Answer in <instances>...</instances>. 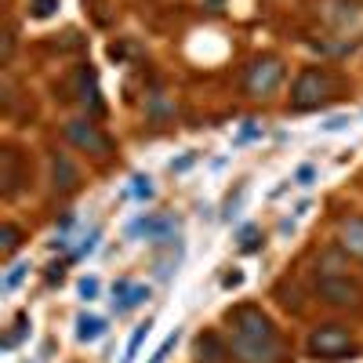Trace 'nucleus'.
I'll return each mask as SVG.
<instances>
[{
  "label": "nucleus",
  "mask_w": 363,
  "mask_h": 363,
  "mask_svg": "<svg viewBox=\"0 0 363 363\" xmlns=\"http://www.w3.org/2000/svg\"><path fill=\"white\" fill-rule=\"evenodd\" d=\"M330 95H335V80H330V73L327 69H306L294 80L291 106L294 109H320Z\"/></svg>",
  "instance_id": "obj_1"
},
{
  "label": "nucleus",
  "mask_w": 363,
  "mask_h": 363,
  "mask_svg": "<svg viewBox=\"0 0 363 363\" xmlns=\"http://www.w3.org/2000/svg\"><path fill=\"white\" fill-rule=\"evenodd\" d=\"M309 352L316 359H352L356 356V342L349 338V330L338 323H327L309 335Z\"/></svg>",
  "instance_id": "obj_2"
},
{
  "label": "nucleus",
  "mask_w": 363,
  "mask_h": 363,
  "mask_svg": "<svg viewBox=\"0 0 363 363\" xmlns=\"http://www.w3.org/2000/svg\"><path fill=\"white\" fill-rule=\"evenodd\" d=\"M229 356H236L240 363H280L284 359V345H280V338H244V335H233Z\"/></svg>",
  "instance_id": "obj_3"
},
{
  "label": "nucleus",
  "mask_w": 363,
  "mask_h": 363,
  "mask_svg": "<svg viewBox=\"0 0 363 363\" xmlns=\"http://www.w3.org/2000/svg\"><path fill=\"white\" fill-rule=\"evenodd\" d=\"M280 80H284V62L272 58V55H265V58H255L251 62V69L244 77V87H247V95L265 99V95H272V91L280 87Z\"/></svg>",
  "instance_id": "obj_4"
},
{
  "label": "nucleus",
  "mask_w": 363,
  "mask_h": 363,
  "mask_svg": "<svg viewBox=\"0 0 363 363\" xmlns=\"http://www.w3.org/2000/svg\"><path fill=\"white\" fill-rule=\"evenodd\" d=\"M316 294L323 301H330V306H359V298H363L359 284L342 277V272H320L316 277Z\"/></svg>",
  "instance_id": "obj_5"
},
{
  "label": "nucleus",
  "mask_w": 363,
  "mask_h": 363,
  "mask_svg": "<svg viewBox=\"0 0 363 363\" xmlns=\"http://www.w3.org/2000/svg\"><path fill=\"white\" fill-rule=\"evenodd\" d=\"M233 323V335H244V338H277V327H272L269 313H262L258 306H236L229 313Z\"/></svg>",
  "instance_id": "obj_6"
},
{
  "label": "nucleus",
  "mask_w": 363,
  "mask_h": 363,
  "mask_svg": "<svg viewBox=\"0 0 363 363\" xmlns=\"http://www.w3.org/2000/svg\"><path fill=\"white\" fill-rule=\"evenodd\" d=\"M66 138L77 149H87V153H106V149H109V138L95 124H87V120H69V124H66Z\"/></svg>",
  "instance_id": "obj_7"
},
{
  "label": "nucleus",
  "mask_w": 363,
  "mask_h": 363,
  "mask_svg": "<svg viewBox=\"0 0 363 363\" xmlns=\"http://www.w3.org/2000/svg\"><path fill=\"white\" fill-rule=\"evenodd\" d=\"M18 149H4V153H0V182H4V196H15L18 193V186L26 182V174H22V167H18Z\"/></svg>",
  "instance_id": "obj_8"
},
{
  "label": "nucleus",
  "mask_w": 363,
  "mask_h": 363,
  "mask_svg": "<svg viewBox=\"0 0 363 363\" xmlns=\"http://www.w3.org/2000/svg\"><path fill=\"white\" fill-rule=\"evenodd\" d=\"M145 298H149V287H131V284H116V287H113V306H116V313H128V309L142 306Z\"/></svg>",
  "instance_id": "obj_9"
},
{
  "label": "nucleus",
  "mask_w": 363,
  "mask_h": 363,
  "mask_svg": "<svg viewBox=\"0 0 363 363\" xmlns=\"http://www.w3.org/2000/svg\"><path fill=\"white\" fill-rule=\"evenodd\" d=\"M342 247L349 255L363 258V218H345L342 222Z\"/></svg>",
  "instance_id": "obj_10"
},
{
  "label": "nucleus",
  "mask_w": 363,
  "mask_h": 363,
  "mask_svg": "<svg viewBox=\"0 0 363 363\" xmlns=\"http://www.w3.org/2000/svg\"><path fill=\"white\" fill-rule=\"evenodd\" d=\"M222 356H229V349L218 342V335H200V342H196V359L200 363H222Z\"/></svg>",
  "instance_id": "obj_11"
},
{
  "label": "nucleus",
  "mask_w": 363,
  "mask_h": 363,
  "mask_svg": "<svg viewBox=\"0 0 363 363\" xmlns=\"http://www.w3.org/2000/svg\"><path fill=\"white\" fill-rule=\"evenodd\" d=\"M77 80H80V99L84 102H91V109H102V102H99V84H95V69L91 66H84L80 73H77Z\"/></svg>",
  "instance_id": "obj_12"
},
{
  "label": "nucleus",
  "mask_w": 363,
  "mask_h": 363,
  "mask_svg": "<svg viewBox=\"0 0 363 363\" xmlns=\"http://www.w3.org/2000/svg\"><path fill=\"white\" fill-rule=\"evenodd\" d=\"M51 167H55V186H58V189H73V186H77V167L69 164V157L55 153Z\"/></svg>",
  "instance_id": "obj_13"
},
{
  "label": "nucleus",
  "mask_w": 363,
  "mask_h": 363,
  "mask_svg": "<svg viewBox=\"0 0 363 363\" xmlns=\"http://www.w3.org/2000/svg\"><path fill=\"white\" fill-rule=\"evenodd\" d=\"M102 335H106V320H99V316H80L77 320V338L80 342H95Z\"/></svg>",
  "instance_id": "obj_14"
},
{
  "label": "nucleus",
  "mask_w": 363,
  "mask_h": 363,
  "mask_svg": "<svg viewBox=\"0 0 363 363\" xmlns=\"http://www.w3.org/2000/svg\"><path fill=\"white\" fill-rule=\"evenodd\" d=\"M167 229H171L167 218H138V222L131 225V236H142V233H145V236H164Z\"/></svg>",
  "instance_id": "obj_15"
},
{
  "label": "nucleus",
  "mask_w": 363,
  "mask_h": 363,
  "mask_svg": "<svg viewBox=\"0 0 363 363\" xmlns=\"http://www.w3.org/2000/svg\"><path fill=\"white\" fill-rule=\"evenodd\" d=\"M18 236H22V233H18L15 225H4V229H0V255H4V258H8V255H15V247L22 244Z\"/></svg>",
  "instance_id": "obj_16"
},
{
  "label": "nucleus",
  "mask_w": 363,
  "mask_h": 363,
  "mask_svg": "<svg viewBox=\"0 0 363 363\" xmlns=\"http://www.w3.org/2000/svg\"><path fill=\"white\" fill-rule=\"evenodd\" d=\"M149 327H153V323H149V320L135 327V335H131V342H128V352H124V363H131V359L138 356V345L145 342V335H149Z\"/></svg>",
  "instance_id": "obj_17"
},
{
  "label": "nucleus",
  "mask_w": 363,
  "mask_h": 363,
  "mask_svg": "<svg viewBox=\"0 0 363 363\" xmlns=\"http://www.w3.org/2000/svg\"><path fill=\"white\" fill-rule=\"evenodd\" d=\"M58 11V0H29V15L33 18H51Z\"/></svg>",
  "instance_id": "obj_18"
},
{
  "label": "nucleus",
  "mask_w": 363,
  "mask_h": 363,
  "mask_svg": "<svg viewBox=\"0 0 363 363\" xmlns=\"http://www.w3.org/2000/svg\"><path fill=\"white\" fill-rule=\"evenodd\" d=\"M26 272H29V265H26V262H15V265L8 269V277H4V291H15V287L22 284Z\"/></svg>",
  "instance_id": "obj_19"
},
{
  "label": "nucleus",
  "mask_w": 363,
  "mask_h": 363,
  "mask_svg": "<svg viewBox=\"0 0 363 363\" xmlns=\"http://www.w3.org/2000/svg\"><path fill=\"white\" fill-rule=\"evenodd\" d=\"M240 247H244V251H258V247H262V233L247 225L244 233H240Z\"/></svg>",
  "instance_id": "obj_20"
},
{
  "label": "nucleus",
  "mask_w": 363,
  "mask_h": 363,
  "mask_svg": "<svg viewBox=\"0 0 363 363\" xmlns=\"http://www.w3.org/2000/svg\"><path fill=\"white\" fill-rule=\"evenodd\" d=\"M174 342H178V330H174V335H171V338H167V342H164V345H160L153 356H149V363H164V359H167V352L174 349Z\"/></svg>",
  "instance_id": "obj_21"
},
{
  "label": "nucleus",
  "mask_w": 363,
  "mask_h": 363,
  "mask_svg": "<svg viewBox=\"0 0 363 363\" xmlns=\"http://www.w3.org/2000/svg\"><path fill=\"white\" fill-rule=\"evenodd\" d=\"M131 193H135V196H153V186H149V178H145V174H135Z\"/></svg>",
  "instance_id": "obj_22"
},
{
  "label": "nucleus",
  "mask_w": 363,
  "mask_h": 363,
  "mask_svg": "<svg viewBox=\"0 0 363 363\" xmlns=\"http://www.w3.org/2000/svg\"><path fill=\"white\" fill-rule=\"evenodd\" d=\"M80 294H84L87 301H91V298H99V280H91V277L80 280Z\"/></svg>",
  "instance_id": "obj_23"
},
{
  "label": "nucleus",
  "mask_w": 363,
  "mask_h": 363,
  "mask_svg": "<svg viewBox=\"0 0 363 363\" xmlns=\"http://www.w3.org/2000/svg\"><path fill=\"white\" fill-rule=\"evenodd\" d=\"M22 330H26V316H18V320H15V335H8V342H4L8 349H15V342L22 338Z\"/></svg>",
  "instance_id": "obj_24"
},
{
  "label": "nucleus",
  "mask_w": 363,
  "mask_h": 363,
  "mask_svg": "<svg viewBox=\"0 0 363 363\" xmlns=\"http://www.w3.org/2000/svg\"><path fill=\"white\" fill-rule=\"evenodd\" d=\"M240 196H244V186L236 189V196H229V200H225V218H233V215H236V207H240Z\"/></svg>",
  "instance_id": "obj_25"
},
{
  "label": "nucleus",
  "mask_w": 363,
  "mask_h": 363,
  "mask_svg": "<svg viewBox=\"0 0 363 363\" xmlns=\"http://www.w3.org/2000/svg\"><path fill=\"white\" fill-rule=\"evenodd\" d=\"M313 174H316V171H313V167L306 164V167H298V174H294V182H298V186H309V182H313Z\"/></svg>",
  "instance_id": "obj_26"
},
{
  "label": "nucleus",
  "mask_w": 363,
  "mask_h": 363,
  "mask_svg": "<svg viewBox=\"0 0 363 363\" xmlns=\"http://www.w3.org/2000/svg\"><path fill=\"white\" fill-rule=\"evenodd\" d=\"M345 124H349V116H330V120H327L323 128H327V131H342Z\"/></svg>",
  "instance_id": "obj_27"
},
{
  "label": "nucleus",
  "mask_w": 363,
  "mask_h": 363,
  "mask_svg": "<svg viewBox=\"0 0 363 363\" xmlns=\"http://www.w3.org/2000/svg\"><path fill=\"white\" fill-rule=\"evenodd\" d=\"M196 164V153H189V157H182L178 164H171V171H186V167H193Z\"/></svg>",
  "instance_id": "obj_28"
}]
</instances>
